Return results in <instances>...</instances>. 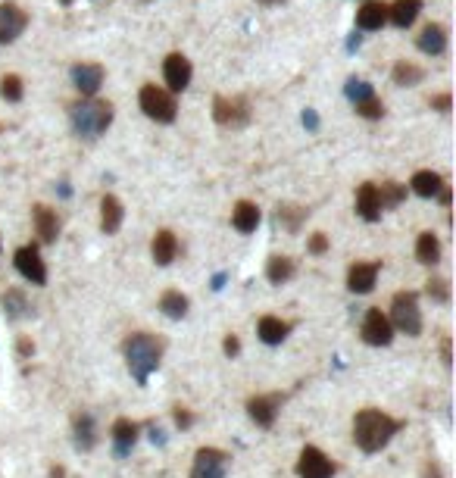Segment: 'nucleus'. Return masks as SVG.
Instances as JSON below:
<instances>
[{
  "mask_svg": "<svg viewBox=\"0 0 456 478\" xmlns=\"http://www.w3.org/2000/svg\"><path fill=\"white\" fill-rule=\"evenodd\" d=\"M404 428V422L400 419H391L387 413H381V409H359L357 419H353V444H357L363 454H378V450H385L387 444H391V437Z\"/></svg>",
  "mask_w": 456,
  "mask_h": 478,
  "instance_id": "nucleus-1",
  "label": "nucleus"
},
{
  "mask_svg": "<svg viewBox=\"0 0 456 478\" xmlns=\"http://www.w3.org/2000/svg\"><path fill=\"white\" fill-rule=\"evenodd\" d=\"M122 350H125V366H129L131 379H135L138 385H147L150 372H153V369H159L163 344H159V341L153 338V335L138 332V335H131V338L125 341Z\"/></svg>",
  "mask_w": 456,
  "mask_h": 478,
  "instance_id": "nucleus-2",
  "label": "nucleus"
},
{
  "mask_svg": "<svg viewBox=\"0 0 456 478\" xmlns=\"http://www.w3.org/2000/svg\"><path fill=\"white\" fill-rule=\"evenodd\" d=\"M69 116H72V129H76V134L94 141V138H100V134L110 129L113 104H110V100L85 97V100H78V104L69 106Z\"/></svg>",
  "mask_w": 456,
  "mask_h": 478,
  "instance_id": "nucleus-3",
  "label": "nucleus"
},
{
  "mask_svg": "<svg viewBox=\"0 0 456 478\" xmlns=\"http://www.w3.org/2000/svg\"><path fill=\"white\" fill-rule=\"evenodd\" d=\"M391 325L397 328V332L410 335V338H415V335L422 332V309H419V297H415L413 291H400L394 294L391 300Z\"/></svg>",
  "mask_w": 456,
  "mask_h": 478,
  "instance_id": "nucleus-4",
  "label": "nucleus"
},
{
  "mask_svg": "<svg viewBox=\"0 0 456 478\" xmlns=\"http://www.w3.org/2000/svg\"><path fill=\"white\" fill-rule=\"evenodd\" d=\"M138 100H141V110H144L147 119L163 122V125L176 122L178 106H176V100H172L169 91H163V87H157V85H144V87H141V97Z\"/></svg>",
  "mask_w": 456,
  "mask_h": 478,
  "instance_id": "nucleus-5",
  "label": "nucleus"
},
{
  "mask_svg": "<svg viewBox=\"0 0 456 478\" xmlns=\"http://www.w3.org/2000/svg\"><path fill=\"white\" fill-rule=\"evenodd\" d=\"M228 463L231 456L219 447H200L194 454V466H191V478H225Z\"/></svg>",
  "mask_w": 456,
  "mask_h": 478,
  "instance_id": "nucleus-6",
  "label": "nucleus"
},
{
  "mask_svg": "<svg viewBox=\"0 0 456 478\" xmlns=\"http://www.w3.org/2000/svg\"><path fill=\"white\" fill-rule=\"evenodd\" d=\"M13 262H16L19 275H22L25 281H31V285H47V266H44V260H41V253H38L35 244L19 247V251L13 253Z\"/></svg>",
  "mask_w": 456,
  "mask_h": 478,
  "instance_id": "nucleus-7",
  "label": "nucleus"
},
{
  "mask_svg": "<svg viewBox=\"0 0 456 478\" xmlns=\"http://www.w3.org/2000/svg\"><path fill=\"white\" fill-rule=\"evenodd\" d=\"M281 394H257L247 400V416L257 422L259 428H272L275 419H278V409H281Z\"/></svg>",
  "mask_w": 456,
  "mask_h": 478,
  "instance_id": "nucleus-8",
  "label": "nucleus"
},
{
  "mask_svg": "<svg viewBox=\"0 0 456 478\" xmlns=\"http://www.w3.org/2000/svg\"><path fill=\"white\" fill-rule=\"evenodd\" d=\"M363 341L372 347H387L394 341V325L381 309H369L363 319Z\"/></svg>",
  "mask_w": 456,
  "mask_h": 478,
  "instance_id": "nucleus-9",
  "label": "nucleus"
},
{
  "mask_svg": "<svg viewBox=\"0 0 456 478\" xmlns=\"http://www.w3.org/2000/svg\"><path fill=\"white\" fill-rule=\"evenodd\" d=\"M29 25V13L19 3H0V44H13Z\"/></svg>",
  "mask_w": 456,
  "mask_h": 478,
  "instance_id": "nucleus-10",
  "label": "nucleus"
},
{
  "mask_svg": "<svg viewBox=\"0 0 456 478\" xmlns=\"http://www.w3.org/2000/svg\"><path fill=\"white\" fill-rule=\"evenodd\" d=\"M163 76H166V85H169L172 94H182L187 85H191V59L185 57V53H169V57L163 59Z\"/></svg>",
  "mask_w": 456,
  "mask_h": 478,
  "instance_id": "nucleus-11",
  "label": "nucleus"
},
{
  "mask_svg": "<svg viewBox=\"0 0 456 478\" xmlns=\"http://www.w3.org/2000/svg\"><path fill=\"white\" fill-rule=\"evenodd\" d=\"M297 475L300 478H332L334 475V463L322 454L319 447H304L297 460Z\"/></svg>",
  "mask_w": 456,
  "mask_h": 478,
  "instance_id": "nucleus-12",
  "label": "nucleus"
},
{
  "mask_svg": "<svg viewBox=\"0 0 456 478\" xmlns=\"http://www.w3.org/2000/svg\"><path fill=\"white\" fill-rule=\"evenodd\" d=\"M247 116H250V106H247L244 97H216L213 100V119H216L219 125H241L247 122Z\"/></svg>",
  "mask_w": 456,
  "mask_h": 478,
  "instance_id": "nucleus-13",
  "label": "nucleus"
},
{
  "mask_svg": "<svg viewBox=\"0 0 456 478\" xmlns=\"http://www.w3.org/2000/svg\"><path fill=\"white\" fill-rule=\"evenodd\" d=\"M72 85L78 87L82 97H94L97 87L104 85V66L97 63H76L72 66Z\"/></svg>",
  "mask_w": 456,
  "mask_h": 478,
  "instance_id": "nucleus-14",
  "label": "nucleus"
},
{
  "mask_svg": "<svg viewBox=\"0 0 456 478\" xmlns=\"http://www.w3.org/2000/svg\"><path fill=\"white\" fill-rule=\"evenodd\" d=\"M110 435H113V450H116V456L119 460H125V456L135 450L141 426L138 422H131V419H116L113 422V428H110Z\"/></svg>",
  "mask_w": 456,
  "mask_h": 478,
  "instance_id": "nucleus-15",
  "label": "nucleus"
},
{
  "mask_svg": "<svg viewBox=\"0 0 456 478\" xmlns=\"http://www.w3.org/2000/svg\"><path fill=\"white\" fill-rule=\"evenodd\" d=\"M378 269L381 262H353L350 272H347V288L353 294H369L378 281Z\"/></svg>",
  "mask_w": 456,
  "mask_h": 478,
  "instance_id": "nucleus-16",
  "label": "nucleus"
},
{
  "mask_svg": "<svg viewBox=\"0 0 456 478\" xmlns=\"http://www.w3.org/2000/svg\"><path fill=\"white\" fill-rule=\"evenodd\" d=\"M381 210H385V206H381V197H378V185H372V181L359 185V191H357V213H359V219L378 222Z\"/></svg>",
  "mask_w": 456,
  "mask_h": 478,
  "instance_id": "nucleus-17",
  "label": "nucleus"
},
{
  "mask_svg": "<svg viewBox=\"0 0 456 478\" xmlns=\"http://www.w3.org/2000/svg\"><path fill=\"white\" fill-rule=\"evenodd\" d=\"M150 257L157 266H169L172 260L178 257V238L169 232V228H159L150 241Z\"/></svg>",
  "mask_w": 456,
  "mask_h": 478,
  "instance_id": "nucleus-18",
  "label": "nucleus"
},
{
  "mask_svg": "<svg viewBox=\"0 0 456 478\" xmlns=\"http://www.w3.org/2000/svg\"><path fill=\"white\" fill-rule=\"evenodd\" d=\"M72 441H76V450L88 454V450L97 447V426H94V416L78 413L72 419Z\"/></svg>",
  "mask_w": 456,
  "mask_h": 478,
  "instance_id": "nucleus-19",
  "label": "nucleus"
},
{
  "mask_svg": "<svg viewBox=\"0 0 456 478\" xmlns=\"http://www.w3.org/2000/svg\"><path fill=\"white\" fill-rule=\"evenodd\" d=\"M415 44H419V50L428 53V57H441V53L447 50V29L444 25H438V22H428L425 29L419 31Z\"/></svg>",
  "mask_w": 456,
  "mask_h": 478,
  "instance_id": "nucleus-20",
  "label": "nucleus"
},
{
  "mask_svg": "<svg viewBox=\"0 0 456 478\" xmlns=\"http://www.w3.org/2000/svg\"><path fill=\"white\" fill-rule=\"evenodd\" d=\"M385 22H387V3H381V0H366L357 10V25L363 31H378L385 29Z\"/></svg>",
  "mask_w": 456,
  "mask_h": 478,
  "instance_id": "nucleus-21",
  "label": "nucleus"
},
{
  "mask_svg": "<svg viewBox=\"0 0 456 478\" xmlns=\"http://www.w3.org/2000/svg\"><path fill=\"white\" fill-rule=\"evenodd\" d=\"M31 216H35V232H38V238H41L44 244H53V241H57V234H59V219H57V213H53L50 206H44V204H35V206H31Z\"/></svg>",
  "mask_w": 456,
  "mask_h": 478,
  "instance_id": "nucleus-22",
  "label": "nucleus"
},
{
  "mask_svg": "<svg viewBox=\"0 0 456 478\" xmlns=\"http://www.w3.org/2000/svg\"><path fill=\"white\" fill-rule=\"evenodd\" d=\"M122 204H119V197H113V194H104L100 197V228H104V234H116L119 228H122Z\"/></svg>",
  "mask_w": 456,
  "mask_h": 478,
  "instance_id": "nucleus-23",
  "label": "nucleus"
},
{
  "mask_svg": "<svg viewBox=\"0 0 456 478\" xmlns=\"http://www.w3.org/2000/svg\"><path fill=\"white\" fill-rule=\"evenodd\" d=\"M257 335H259V341H263V344L275 347V344H281V341L291 335V322L278 319V316H263V319H259V325H257Z\"/></svg>",
  "mask_w": 456,
  "mask_h": 478,
  "instance_id": "nucleus-24",
  "label": "nucleus"
},
{
  "mask_svg": "<svg viewBox=\"0 0 456 478\" xmlns=\"http://www.w3.org/2000/svg\"><path fill=\"white\" fill-rule=\"evenodd\" d=\"M231 225L238 228L241 234L257 232V225H259V206L250 204V200H238V204H234V210H231Z\"/></svg>",
  "mask_w": 456,
  "mask_h": 478,
  "instance_id": "nucleus-25",
  "label": "nucleus"
},
{
  "mask_svg": "<svg viewBox=\"0 0 456 478\" xmlns=\"http://www.w3.org/2000/svg\"><path fill=\"white\" fill-rule=\"evenodd\" d=\"M419 13H422V0H394V3L387 6V19H391L397 29H410Z\"/></svg>",
  "mask_w": 456,
  "mask_h": 478,
  "instance_id": "nucleus-26",
  "label": "nucleus"
},
{
  "mask_svg": "<svg viewBox=\"0 0 456 478\" xmlns=\"http://www.w3.org/2000/svg\"><path fill=\"white\" fill-rule=\"evenodd\" d=\"M0 304H3L6 319H25V316H31L29 297H25V294L19 291V288H6L3 297H0Z\"/></svg>",
  "mask_w": 456,
  "mask_h": 478,
  "instance_id": "nucleus-27",
  "label": "nucleus"
},
{
  "mask_svg": "<svg viewBox=\"0 0 456 478\" xmlns=\"http://www.w3.org/2000/svg\"><path fill=\"white\" fill-rule=\"evenodd\" d=\"M410 188L419 194V197H438V191L444 188V178H441L438 172H432V169H419L413 175Z\"/></svg>",
  "mask_w": 456,
  "mask_h": 478,
  "instance_id": "nucleus-28",
  "label": "nucleus"
},
{
  "mask_svg": "<svg viewBox=\"0 0 456 478\" xmlns=\"http://www.w3.org/2000/svg\"><path fill=\"white\" fill-rule=\"evenodd\" d=\"M415 260L425 262V266H434L441 260V241L434 232H422L419 241H415Z\"/></svg>",
  "mask_w": 456,
  "mask_h": 478,
  "instance_id": "nucleus-29",
  "label": "nucleus"
},
{
  "mask_svg": "<svg viewBox=\"0 0 456 478\" xmlns=\"http://www.w3.org/2000/svg\"><path fill=\"white\" fill-rule=\"evenodd\" d=\"M266 279L272 285H285V281L294 279V260L291 257H272L266 262Z\"/></svg>",
  "mask_w": 456,
  "mask_h": 478,
  "instance_id": "nucleus-30",
  "label": "nucleus"
},
{
  "mask_svg": "<svg viewBox=\"0 0 456 478\" xmlns=\"http://www.w3.org/2000/svg\"><path fill=\"white\" fill-rule=\"evenodd\" d=\"M187 307H191V304H187V297L182 291H166L163 297H159V309H163L169 319H185Z\"/></svg>",
  "mask_w": 456,
  "mask_h": 478,
  "instance_id": "nucleus-31",
  "label": "nucleus"
},
{
  "mask_svg": "<svg viewBox=\"0 0 456 478\" xmlns=\"http://www.w3.org/2000/svg\"><path fill=\"white\" fill-rule=\"evenodd\" d=\"M422 78H425V69L422 66H415V63H397L394 66V85H400V87H413V85H419Z\"/></svg>",
  "mask_w": 456,
  "mask_h": 478,
  "instance_id": "nucleus-32",
  "label": "nucleus"
},
{
  "mask_svg": "<svg viewBox=\"0 0 456 478\" xmlns=\"http://www.w3.org/2000/svg\"><path fill=\"white\" fill-rule=\"evenodd\" d=\"M378 197H381V206H400L406 200V185H397V181H385L378 188Z\"/></svg>",
  "mask_w": 456,
  "mask_h": 478,
  "instance_id": "nucleus-33",
  "label": "nucleus"
},
{
  "mask_svg": "<svg viewBox=\"0 0 456 478\" xmlns=\"http://www.w3.org/2000/svg\"><path fill=\"white\" fill-rule=\"evenodd\" d=\"M278 225H285L287 232H297L300 222L306 219V210H300V206H278Z\"/></svg>",
  "mask_w": 456,
  "mask_h": 478,
  "instance_id": "nucleus-34",
  "label": "nucleus"
},
{
  "mask_svg": "<svg viewBox=\"0 0 456 478\" xmlns=\"http://www.w3.org/2000/svg\"><path fill=\"white\" fill-rule=\"evenodd\" d=\"M0 94H3V100H10V104L22 100V94H25L22 78L19 76H3V82H0Z\"/></svg>",
  "mask_w": 456,
  "mask_h": 478,
  "instance_id": "nucleus-35",
  "label": "nucleus"
},
{
  "mask_svg": "<svg viewBox=\"0 0 456 478\" xmlns=\"http://www.w3.org/2000/svg\"><path fill=\"white\" fill-rule=\"evenodd\" d=\"M425 291H428V297L438 300V304H447V300H450V285H447V279H428Z\"/></svg>",
  "mask_w": 456,
  "mask_h": 478,
  "instance_id": "nucleus-36",
  "label": "nucleus"
},
{
  "mask_svg": "<svg viewBox=\"0 0 456 478\" xmlns=\"http://www.w3.org/2000/svg\"><path fill=\"white\" fill-rule=\"evenodd\" d=\"M347 97H350L353 104H363V100L375 97V91H372V85L369 82H357V78H350V82H347Z\"/></svg>",
  "mask_w": 456,
  "mask_h": 478,
  "instance_id": "nucleus-37",
  "label": "nucleus"
},
{
  "mask_svg": "<svg viewBox=\"0 0 456 478\" xmlns=\"http://www.w3.org/2000/svg\"><path fill=\"white\" fill-rule=\"evenodd\" d=\"M357 113L363 119H381L385 116V104L375 100V97H369V100H363V104H357Z\"/></svg>",
  "mask_w": 456,
  "mask_h": 478,
  "instance_id": "nucleus-38",
  "label": "nucleus"
},
{
  "mask_svg": "<svg viewBox=\"0 0 456 478\" xmlns=\"http://www.w3.org/2000/svg\"><path fill=\"white\" fill-rule=\"evenodd\" d=\"M325 251H328V238L322 232H316L310 238V253H316V257H319V253H325Z\"/></svg>",
  "mask_w": 456,
  "mask_h": 478,
  "instance_id": "nucleus-39",
  "label": "nucleus"
},
{
  "mask_svg": "<svg viewBox=\"0 0 456 478\" xmlns=\"http://www.w3.org/2000/svg\"><path fill=\"white\" fill-rule=\"evenodd\" d=\"M176 426L182 428V432H185V428H191V426H194V416L187 413L185 407H176Z\"/></svg>",
  "mask_w": 456,
  "mask_h": 478,
  "instance_id": "nucleus-40",
  "label": "nucleus"
},
{
  "mask_svg": "<svg viewBox=\"0 0 456 478\" xmlns=\"http://www.w3.org/2000/svg\"><path fill=\"white\" fill-rule=\"evenodd\" d=\"M222 350H225V356H231V360H234V356L241 353V341L234 338V335H228V338L222 341Z\"/></svg>",
  "mask_w": 456,
  "mask_h": 478,
  "instance_id": "nucleus-41",
  "label": "nucleus"
},
{
  "mask_svg": "<svg viewBox=\"0 0 456 478\" xmlns=\"http://www.w3.org/2000/svg\"><path fill=\"white\" fill-rule=\"evenodd\" d=\"M432 106H434V110H441V113H450L453 97H450V94H438V97L432 100Z\"/></svg>",
  "mask_w": 456,
  "mask_h": 478,
  "instance_id": "nucleus-42",
  "label": "nucleus"
},
{
  "mask_svg": "<svg viewBox=\"0 0 456 478\" xmlns=\"http://www.w3.org/2000/svg\"><path fill=\"white\" fill-rule=\"evenodd\" d=\"M31 353H35V344H31L29 338H22V341H19V356L25 360V356H31Z\"/></svg>",
  "mask_w": 456,
  "mask_h": 478,
  "instance_id": "nucleus-43",
  "label": "nucleus"
},
{
  "mask_svg": "<svg viewBox=\"0 0 456 478\" xmlns=\"http://www.w3.org/2000/svg\"><path fill=\"white\" fill-rule=\"evenodd\" d=\"M441 356H444V366H450V338H444V344H441Z\"/></svg>",
  "mask_w": 456,
  "mask_h": 478,
  "instance_id": "nucleus-44",
  "label": "nucleus"
},
{
  "mask_svg": "<svg viewBox=\"0 0 456 478\" xmlns=\"http://www.w3.org/2000/svg\"><path fill=\"white\" fill-rule=\"evenodd\" d=\"M150 437H153V444H166V437H163V432H159V428H157V426H153V428H150Z\"/></svg>",
  "mask_w": 456,
  "mask_h": 478,
  "instance_id": "nucleus-45",
  "label": "nucleus"
},
{
  "mask_svg": "<svg viewBox=\"0 0 456 478\" xmlns=\"http://www.w3.org/2000/svg\"><path fill=\"white\" fill-rule=\"evenodd\" d=\"M50 478H66V472H63V466H53V469H50Z\"/></svg>",
  "mask_w": 456,
  "mask_h": 478,
  "instance_id": "nucleus-46",
  "label": "nucleus"
},
{
  "mask_svg": "<svg viewBox=\"0 0 456 478\" xmlns=\"http://www.w3.org/2000/svg\"><path fill=\"white\" fill-rule=\"evenodd\" d=\"M257 3H281V0H257Z\"/></svg>",
  "mask_w": 456,
  "mask_h": 478,
  "instance_id": "nucleus-47",
  "label": "nucleus"
},
{
  "mask_svg": "<svg viewBox=\"0 0 456 478\" xmlns=\"http://www.w3.org/2000/svg\"><path fill=\"white\" fill-rule=\"evenodd\" d=\"M59 3H63V6H69V3H72V0H59Z\"/></svg>",
  "mask_w": 456,
  "mask_h": 478,
  "instance_id": "nucleus-48",
  "label": "nucleus"
}]
</instances>
